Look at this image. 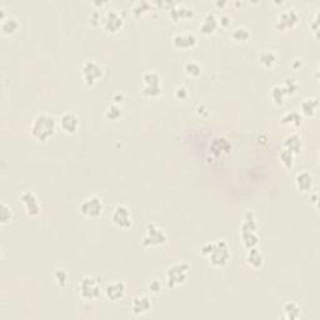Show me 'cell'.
Returning <instances> with one entry per match:
<instances>
[{
    "instance_id": "cell-1",
    "label": "cell",
    "mask_w": 320,
    "mask_h": 320,
    "mask_svg": "<svg viewBox=\"0 0 320 320\" xmlns=\"http://www.w3.org/2000/svg\"><path fill=\"white\" fill-rule=\"evenodd\" d=\"M58 122L53 115L47 113H40L34 116L30 125V134L34 140L38 143H47L57 133Z\"/></svg>"
},
{
    "instance_id": "cell-2",
    "label": "cell",
    "mask_w": 320,
    "mask_h": 320,
    "mask_svg": "<svg viewBox=\"0 0 320 320\" xmlns=\"http://www.w3.org/2000/svg\"><path fill=\"white\" fill-rule=\"evenodd\" d=\"M190 265L188 263H174L170 265L165 272V282L166 287L169 289H175L179 285H183L187 282L188 275H189Z\"/></svg>"
},
{
    "instance_id": "cell-3",
    "label": "cell",
    "mask_w": 320,
    "mask_h": 320,
    "mask_svg": "<svg viewBox=\"0 0 320 320\" xmlns=\"http://www.w3.org/2000/svg\"><path fill=\"white\" fill-rule=\"evenodd\" d=\"M209 264L215 268L225 267L230 260V248L225 240H215L213 241V249L208 255Z\"/></svg>"
},
{
    "instance_id": "cell-4",
    "label": "cell",
    "mask_w": 320,
    "mask_h": 320,
    "mask_svg": "<svg viewBox=\"0 0 320 320\" xmlns=\"http://www.w3.org/2000/svg\"><path fill=\"white\" fill-rule=\"evenodd\" d=\"M79 295L84 300H95L101 295V284L98 278L93 275H85L78 284Z\"/></svg>"
},
{
    "instance_id": "cell-5",
    "label": "cell",
    "mask_w": 320,
    "mask_h": 320,
    "mask_svg": "<svg viewBox=\"0 0 320 320\" xmlns=\"http://www.w3.org/2000/svg\"><path fill=\"white\" fill-rule=\"evenodd\" d=\"M168 235L163 229L158 226L155 223H148L145 226V233L143 235L142 244L145 248H154L166 243Z\"/></svg>"
},
{
    "instance_id": "cell-6",
    "label": "cell",
    "mask_w": 320,
    "mask_h": 320,
    "mask_svg": "<svg viewBox=\"0 0 320 320\" xmlns=\"http://www.w3.org/2000/svg\"><path fill=\"white\" fill-rule=\"evenodd\" d=\"M79 210L83 217L95 219V218H99L103 214L104 203L98 195L86 196L83 202L80 203Z\"/></svg>"
},
{
    "instance_id": "cell-7",
    "label": "cell",
    "mask_w": 320,
    "mask_h": 320,
    "mask_svg": "<svg viewBox=\"0 0 320 320\" xmlns=\"http://www.w3.org/2000/svg\"><path fill=\"white\" fill-rule=\"evenodd\" d=\"M20 203L28 217L35 218L42 211L40 200L36 196V194L32 192V190H24L23 193L20 194Z\"/></svg>"
},
{
    "instance_id": "cell-8",
    "label": "cell",
    "mask_w": 320,
    "mask_h": 320,
    "mask_svg": "<svg viewBox=\"0 0 320 320\" xmlns=\"http://www.w3.org/2000/svg\"><path fill=\"white\" fill-rule=\"evenodd\" d=\"M81 77L86 86H94L103 77V68L95 60H86L81 66Z\"/></svg>"
},
{
    "instance_id": "cell-9",
    "label": "cell",
    "mask_w": 320,
    "mask_h": 320,
    "mask_svg": "<svg viewBox=\"0 0 320 320\" xmlns=\"http://www.w3.org/2000/svg\"><path fill=\"white\" fill-rule=\"evenodd\" d=\"M112 223L119 229H129L133 224V215L130 209L124 204H118L112 213Z\"/></svg>"
},
{
    "instance_id": "cell-10",
    "label": "cell",
    "mask_w": 320,
    "mask_h": 320,
    "mask_svg": "<svg viewBox=\"0 0 320 320\" xmlns=\"http://www.w3.org/2000/svg\"><path fill=\"white\" fill-rule=\"evenodd\" d=\"M299 21V14L295 9H285L278 15L275 21V29L278 32H287L293 28Z\"/></svg>"
},
{
    "instance_id": "cell-11",
    "label": "cell",
    "mask_w": 320,
    "mask_h": 320,
    "mask_svg": "<svg viewBox=\"0 0 320 320\" xmlns=\"http://www.w3.org/2000/svg\"><path fill=\"white\" fill-rule=\"evenodd\" d=\"M124 25V19L115 9H109L103 18V28L107 33L115 34Z\"/></svg>"
},
{
    "instance_id": "cell-12",
    "label": "cell",
    "mask_w": 320,
    "mask_h": 320,
    "mask_svg": "<svg viewBox=\"0 0 320 320\" xmlns=\"http://www.w3.org/2000/svg\"><path fill=\"white\" fill-rule=\"evenodd\" d=\"M58 127L62 129L63 133L68 134V135H73L78 131L80 127L79 116L75 113H64L60 116L59 122H58Z\"/></svg>"
},
{
    "instance_id": "cell-13",
    "label": "cell",
    "mask_w": 320,
    "mask_h": 320,
    "mask_svg": "<svg viewBox=\"0 0 320 320\" xmlns=\"http://www.w3.org/2000/svg\"><path fill=\"white\" fill-rule=\"evenodd\" d=\"M173 47L179 50H188L193 49L198 43V39L193 33H176L172 39Z\"/></svg>"
},
{
    "instance_id": "cell-14",
    "label": "cell",
    "mask_w": 320,
    "mask_h": 320,
    "mask_svg": "<svg viewBox=\"0 0 320 320\" xmlns=\"http://www.w3.org/2000/svg\"><path fill=\"white\" fill-rule=\"evenodd\" d=\"M125 291H127L125 283L120 282V280L107 285L105 289H104L105 297H107L109 300H112V302H118V300L123 299L125 295Z\"/></svg>"
},
{
    "instance_id": "cell-15",
    "label": "cell",
    "mask_w": 320,
    "mask_h": 320,
    "mask_svg": "<svg viewBox=\"0 0 320 320\" xmlns=\"http://www.w3.org/2000/svg\"><path fill=\"white\" fill-rule=\"evenodd\" d=\"M151 309V300L146 295H138L131 302V311L134 315H144Z\"/></svg>"
},
{
    "instance_id": "cell-16",
    "label": "cell",
    "mask_w": 320,
    "mask_h": 320,
    "mask_svg": "<svg viewBox=\"0 0 320 320\" xmlns=\"http://www.w3.org/2000/svg\"><path fill=\"white\" fill-rule=\"evenodd\" d=\"M313 184H314V178L306 170L298 173L297 176H295V187H297V189L299 190L300 193H309V192H311Z\"/></svg>"
},
{
    "instance_id": "cell-17",
    "label": "cell",
    "mask_w": 320,
    "mask_h": 320,
    "mask_svg": "<svg viewBox=\"0 0 320 320\" xmlns=\"http://www.w3.org/2000/svg\"><path fill=\"white\" fill-rule=\"evenodd\" d=\"M218 28H219V18H217V15L214 13H208L200 24L199 30L205 35H209V34L215 33Z\"/></svg>"
},
{
    "instance_id": "cell-18",
    "label": "cell",
    "mask_w": 320,
    "mask_h": 320,
    "mask_svg": "<svg viewBox=\"0 0 320 320\" xmlns=\"http://www.w3.org/2000/svg\"><path fill=\"white\" fill-rule=\"evenodd\" d=\"M194 16V10L189 6L184 5V4H176L170 10V18L174 21H180L185 20V19L193 18Z\"/></svg>"
},
{
    "instance_id": "cell-19",
    "label": "cell",
    "mask_w": 320,
    "mask_h": 320,
    "mask_svg": "<svg viewBox=\"0 0 320 320\" xmlns=\"http://www.w3.org/2000/svg\"><path fill=\"white\" fill-rule=\"evenodd\" d=\"M283 148L293 151L294 154L298 155L303 149L302 138L295 133L288 134L287 137L284 138V142H283Z\"/></svg>"
},
{
    "instance_id": "cell-20",
    "label": "cell",
    "mask_w": 320,
    "mask_h": 320,
    "mask_svg": "<svg viewBox=\"0 0 320 320\" xmlns=\"http://www.w3.org/2000/svg\"><path fill=\"white\" fill-rule=\"evenodd\" d=\"M245 261L250 268H253V269H260L264 264L263 253H261L259 249H256V246H255V248H252V249H249L248 250V253H246Z\"/></svg>"
},
{
    "instance_id": "cell-21",
    "label": "cell",
    "mask_w": 320,
    "mask_h": 320,
    "mask_svg": "<svg viewBox=\"0 0 320 320\" xmlns=\"http://www.w3.org/2000/svg\"><path fill=\"white\" fill-rule=\"evenodd\" d=\"M319 107V101L315 98H306L302 101L300 104V113L302 116H305V118H311L317 113V109Z\"/></svg>"
},
{
    "instance_id": "cell-22",
    "label": "cell",
    "mask_w": 320,
    "mask_h": 320,
    "mask_svg": "<svg viewBox=\"0 0 320 320\" xmlns=\"http://www.w3.org/2000/svg\"><path fill=\"white\" fill-rule=\"evenodd\" d=\"M0 28H1V32L6 35H13L19 30L20 28V23L16 18L14 16H5V18L1 19V24H0Z\"/></svg>"
},
{
    "instance_id": "cell-23",
    "label": "cell",
    "mask_w": 320,
    "mask_h": 320,
    "mask_svg": "<svg viewBox=\"0 0 320 320\" xmlns=\"http://www.w3.org/2000/svg\"><path fill=\"white\" fill-rule=\"evenodd\" d=\"M283 318L288 320H297L302 314V309L297 303L287 302L283 305Z\"/></svg>"
},
{
    "instance_id": "cell-24",
    "label": "cell",
    "mask_w": 320,
    "mask_h": 320,
    "mask_svg": "<svg viewBox=\"0 0 320 320\" xmlns=\"http://www.w3.org/2000/svg\"><path fill=\"white\" fill-rule=\"evenodd\" d=\"M288 96L287 90L283 85H274L270 90V98L276 107H282L285 103V98Z\"/></svg>"
},
{
    "instance_id": "cell-25",
    "label": "cell",
    "mask_w": 320,
    "mask_h": 320,
    "mask_svg": "<svg viewBox=\"0 0 320 320\" xmlns=\"http://www.w3.org/2000/svg\"><path fill=\"white\" fill-rule=\"evenodd\" d=\"M303 123V116L302 114L298 112H289L285 113L284 115L280 119V124L282 125H290V127L298 128L300 127Z\"/></svg>"
},
{
    "instance_id": "cell-26",
    "label": "cell",
    "mask_w": 320,
    "mask_h": 320,
    "mask_svg": "<svg viewBox=\"0 0 320 320\" xmlns=\"http://www.w3.org/2000/svg\"><path fill=\"white\" fill-rule=\"evenodd\" d=\"M142 80L144 86H149V88H158V86H161V77L158 74L157 71H153V70L146 71V73L143 74Z\"/></svg>"
},
{
    "instance_id": "cell-27",
    "label": "cell",
    "mask_w": 320,
    "mask_h": 320,
    "mask_svg": "<svg viewBox=\"0 0 320 320\" xmlns=\"http://www.w3.org/2000/svg\"><path fill=\"white\" fill-rule=\"evenodd\" d=\"M259 62H260L261 65L267 69L274 68V65L278 62V57L276 54L272 50H263L259 54Z\"/></svg>"
},
{
    "instance_id": "cell-28",
    "label": "cell",
    "mask_w": 320,
    "mask_h": 320,
    "mask_svg": "<svg viewBox=\"0 0 320 320\" xmlns=\"http://www.w3.org/2000/svg\"><path fill=\"white\" fill-rule=\"evenodd\" d=\"M295 157H297V155L294 154L293 151L288 150V149H284V148L282 149L280 154H279L280 163H282V165L288 170L293 169L294 164H295Z\"/></svg>"
},
{
    "instance_id": "cell-29",
    "label": "cell",
    "mask_w": 320,
    "mask_h": 320,
    "mask_svg": "<svg viewBox=\"0 0 320 320\" xmlns=\"http://www.w3.org/2000/svg\"><path fill=\"white\" fill-rule=\"evenodd\" d=\"M252 34L246 27H237L231 32V38L237 43H246L250 39Z\"/></svg>"
},
{
    "instance_id": "cell-30",
    "label": "cell",
    "mask_w": 320,
    "mask_h": 320,
    "mask_svg": "<svg viewBox=\"0 0 320 320\" xmlns=\"http://www.w3.org/2000/svg\"><path fill=\"white\" fill-rule=\"evenodd\" d=\"M53 279L59 288H65L69 284V274L65 269H55L53 273Z\"/></svg>"
},
{
    "instance_id": "cell-31",
    "label": "cell",
    "mask_w": 320,
    "mask_h": 320,
    "mask_svg": "<svg viewBox=\"0 0 320 320\" xmlns=\"http://www.w3.org/2000/svg\"><path fill=\"white\" fill-rule=\"evenodd\" d=\"M120 116H122V108L116 105V104L109 105L107 110L104 112V118L109 120V122H116Z\"/></svg>"
},
{
    "instance_id": "cell-32",
    "label": "cell",
    "mask_w": 320,
    "mask_h": 320,
    "mask_svg": "<svg viewBox=\"0 0 320 320\" xmlns=\"http://www.w3.org/2000/svg\"><path fill=\"white\" fill-rule=\"evenodd\" d=\"M184 71L185 74L189 75L192 78H198L199 75L202 74V65L199 63L194 62V60H190L185 65H184Z\"/></svg>"
},
{
    "instance_id": "cell-33",
    "label": "cell",
    "mask_w": 320,
    "mask_h": 320,
    "mask_svg": "<svg viewBox=\"0 0 320 320\" xmlns=\"http://www.w3.org/2000/svg\"><path fill=\"white\" fill-rule=\"evenodd\" d=\"M13 219V210L12 208L6 203H1V207H0V223L5 225L6 223H9Z\"/></svg>"
},
{
    "instance_id": "cell-34",
    "label": "cell",
    "mask_w": 320,
    "mask_h": 320,
    "mask_svg": "<svg viewBox=\"0 0 320 320\" xmlns=\"http://www.w3.org/2000/svg\"><path fill=\"white\" fill-rule=\"evenodd\" d=\"M188 96H189V90H188L187 86L180 85L178 86L174 92V98L179 101H184L187 100Z\"/></svg>"
},
{
    "instance_id": "cell-35",
    "label": "cell",
    "mask_w": 320,
    "mask_h": 320,
    "mask_svg": "<svg viewBox=\"0 0 320 320\" xmlns=\"http://www.w3.org/2000/svg\"><path fill=\"white\" fill-rule=\"evenodd\" d=\"M148 9H149V3H145V1L137 3L133 8V14L135 15L137 18H139V16H142L144 13L148 12Z\"/></svg>"
},
{
    "instance_id": "cell-36",
    "label": "cell",
    "mask_w": 320,
    "mask_h": 320,
    "mask_svg": "<svg viewBox=\"0 0 320 320\" xmlns=\"http://www.w3.org/2000/svg\"><path fill=\"white\" fill-rule=\"evenodd\" d=\"M283 86H284L285 90H287L288 95L295 94V93H297V90H298V83L294 79L287 80V81L283 84Z\"/></svg>"
},
{
    "instance_id": "cell-37",
    "label": "cell",
    "mask_w": 320,
    "mask_h": 320,
    "mask_svg": "<svg viewBox=\"0 0 320 320\" xmlns=\"http://www.w3.org/2000/svg\"><path fill=\"white\" fill-rule=\"evenodd\" d=\"M148 289L151 294H159L161 291V283L158 279H153L148 285Z\"/></svg>"
},
{
    "instance_id": "cell-38",
    "label": "cell",
    "mask_w": 320,
    "mask_h": 320,
    "mask_svg": "<svg viewBox=\"0 0 320 320\" xmlns=\"http://www.w3.org/2000/svg\"><path fill=\"white\" fill-rule=\"evenodd\" d=\"M211 249H213V241H208V243H205L204 245H203L202 254L205 255V256H208V255L210 254Z\"/></svg>"
},
{
    "instance_id": "cell-39",
    "label": "cell",
    "mask_w": 320,
    "mask_h": 320,
    "mask_svg": "<svg viewBox=\"0 0 320 320\" xmlns=\"http://www.w3.org/2000/svg\"><path fill=\"white\" fill-rule=\"evenodd\" d=\"M230 24V18H229L228 15H223L219 18V27L226 28Z\"/></svg>"
},
{
    "instance_id": "cell-40",
    "label": "cell",
    "mask_w": 320,
    "mask_h": 320,
    "mask_svg": "<svg viewBox=\"0 0 320 320\" xmlns=\"http://www.w3.org/2000/svg\"><path fill=\"white\" fill-rule=\"evenodd\" d=\"M123 100H124V96L122 94H116L113 96V104H116V105L122 103Z\"/></svg>"
},
{
    "instance_id": "cell-41",
    "label": "cell",
    "mask_w": 320,
    "mask_h": 320,
    "mask_svg": "<svg viewBox=\"0 0 320 320\" xmlns=\"http://www.w3.org/2000/svg\"><path fill=\"white\" fill-rule=\"evenodd\" d=\"M311 28H313V30H314L315 33H317V32H318V13L315 14L314 21H313V25H311Z\"/></svg>"
}]
</instances>
